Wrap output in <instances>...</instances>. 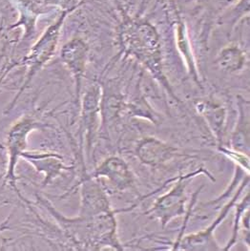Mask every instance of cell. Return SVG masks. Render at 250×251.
Here are the masks:
<instances>
[{
  "label": "cell",
  "instance_id": "1",
  "mask_svg": "<svg viewBox=\"0 0 250 251\" xmlns=\"http://www.w3.org/2000/svg\"><path fill=\"white\" fill-rule=\"evenodd\" d=\"M200 171H197L192 174L181 176L178 178L177 182L172 187V189L166 194L159 198L152 207L146 212L155 219H158L164 227L171 220L185 214V203L187 201L186 196V186L188 180Z\"/></svg>",
  "mask_w": 250,
  "mask_h": 251
},
{
  "label": "cell",
  "instance_id": "2",
  "mask_svg": "<svg viewBox=\"0 0 250 251\" xmlns=\"http://www.w3.org/2000/svg\"><path fill=\"white\" fill-rule=\"evenodd\" d=\"M249 179L247 181L243 182L240 189L238 190V193L230 200V201L224 207L221 215L219 216L214 222L204 230L200 231L198 233L189 234L185 236L183 239H180L178 250L182 251H222L217 244L215 240L214 231L215 229L219 226V225L226 218L229 210L235 205L236 201L238 200L239 196L241 195L244 188L248 185Z\"/></svg>",
  "mask_w": 250,
  "mask_h": 251
},
{
  "label": "cell",
  "instance_id": "3",
  "mask_svg": "<svg viewBox=\"0 0 250 251\" xmlns=\"http://www.w3.org/2000/svg\"><path fill=\"white\" fill-rule=\"evenodd\" d=\"M137 155L143 163L151 166L163 165L182 156L178 149L156 138H144L137 148Z\"/></svg>",
  "mask_w": 250,
  "mask_h": 251
},
{
  "label": "cell",
  "instance_id": "4",
  "mask_svg": "<svg viewBox=\"0 0 250 251\" xmlns=\"http://www.w3.org/2000/svg\"><path fill=\"white\" fill-rule=\"evenodd\" d=\"M97 177H105L120 191L130 189L134 185L133 174L127 163L118 157H111L102 162L96 171Z\"/></svg>",
  "mask_w": 250,
  "mask_h": 251
},
{
  "label": "cell",
  "instance_id": "5",
  "mask_svg": "<svg viewBox=\"0 0 250 251\" xmlns=\"http://www.w3.org/2000/svg\"><path fill=\"white\" fill-rule=\"evenodd\" d=\"M82 202V216L84 217H94L114 212L110 208L107 198L103 191L97 183L91 180L83 184Z\"/></svg>",
  "mask_w": 250,
  "mask_h": 251
},
{
  "label": "cell",
  "instance_id": "6",
  "mask_svg": "<svg viewBox=\"0 0 250 251\" xmlns=\"http://www.w3.org/2000/svg\"><path fill=\"white\" fill-rule=\"evenodd\" d=\"M33 127L34 124L32 122H22L15 126V128L12 130L10 136V148L12 156V165L10 169V174H13L15 162L17 161L19 153L25 146L27 134L33 129Z\"/></svg>",
  "mask_w": 250,
  "mask_h": 251
},
{
  "label": "cell",
  "instance_id": "7",
  "mask_svg": "<svg viewBox=\"0 0 250 251\" xmlns=\"http://www.w3.org/2000/svg\"><path fill=\"white\" fill-rule=\"evenodd\" d=\"M249 204H250V195H248L246 199L243 200V201L238 205V212H237V219L235 222V227L233 230V236L230 243L226 246L225 249H224L223 251H228L233 245L236 243V238H237V233H238V227H239V222H240V218H241V214L243 212L246 211V209L249 208Z\"/></svg>",
  "mask_w": 250,
  "mask_h": 251
},
{
  "label": "cell",
  "instance_id": "8",
  "mask_svg": "<svg viewBox=\"0 0 250 251\" xmlns=\"http://www.w3.org/2000/svg\"><path fill=\"white\" fill-rule=\"evenodd\" d=\"M223 150L225 155H227L228 157H230V159H232L233 161L237 162L239 165H241L244 169L246 168L247 171H250V160L249 158L242 154V153H238V152H232V151H229V150H225V149H221Z\"/></svg>",
  "mask_w": 250,
  "mask_h": 251
}]
</instances>
